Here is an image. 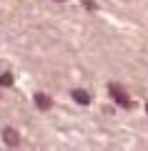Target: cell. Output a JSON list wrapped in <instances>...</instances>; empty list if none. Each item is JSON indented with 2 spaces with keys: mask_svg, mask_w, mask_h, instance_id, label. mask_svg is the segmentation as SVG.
Instances as JSON below:
<instances>
[{
  "mask_svg": "<svg viewBox=\"0 0 148 151\" xmlns=\"http://www.w3.org/2000/svg\"><path fill=\"white\" fill-rule=\"evenodd\" d=\"M35 103H38V108H50V98L43 96V93H38V96H35Z\"/></svg>",
  "mask_w": 148,
  "mask_h": 151,
  "instance_id": "obj_4",
  "label": "cell"
},
{
  "mask_svg": "<svg viewBox=\"0 0 148 151\" xmlns=\"http://www.w3.org/2000/svg\"><path fill=\"white\" fill-rule=\"evenodd\" d=\"M3 141H5L8 146H18L20 144V136H18L15 129H3Z\"/></svg>",
  "mask_w": 148,
  "mask_h": 151,
  "instance_id": "obj_2",
  "label": "cell"
},
{
  "mask_svg": "<svg viewBox=\"0 0 148 151\" xmlns=\"http://www.w3.org/2000/svg\"><path fill=\"white\" fill-rule=\"evenodd\" d=\"M83 5L90 8V10H95V3H93V0H83Z\"/></svg>",
  "mask_w": 148,
  "mask_h": 151,
  "instance_id": "obj_6",
  "label": "cell"
},
{
  "mask_svg": "<svg viewBox=\"0 0 148 151\" xmlns=\"http://www.w3.org/2000/svg\"><path fill=\"white\" fill-rule=\"evenodd\" d=\"M0 83H3V86H13V76H10V73L0 76Z\"/></svg>",
  "mask_w": 148,
  "mask_h": 151,
  "instance_id": "obj_5",
  "label": "cell"
},
{
  "mask_svg": "<svg viewBox=\"0 0 148 151\" xmlns=\"http://www.w3.org/2000/svg\"><path fill=\"white\" fill-rule=\"evenodd\" d=\"M111 93H113V98H116L118 106H128V96H126V91H123L118 83H113V86H111Z\"/></svg>",
  "mask_w": 148,
  "mask_h": 151,
  "instance_id": "obj_1",
  "label": "cell"
},
{
  "mask_svg": "<svg viewBox=\"0 0 148 151\" xmlns=\"http://www.w3.org/2000/svg\"><path fill=\"white\" fill-rule=\"evenodd\" d=\"M73 98L80 103V106H88V103H90V96L83 91V88H75V91H73Z\"/></svg>",
  "mask_w": 148,
  "mask_h": 151,
  "instance_id": "obj_3",
  "label": "cell"
}]
</instances>
